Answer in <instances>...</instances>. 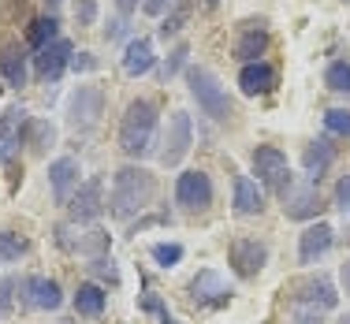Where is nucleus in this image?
<instances>
[{
    "label": "nucleus",
    "mask_w": 350,
    "mask_h": 324,
    "mask_svg": "<svg viewBox=\"0 0 350 324\" xmlns=\"http://www.w3.org/2000/svg\"><path fill=\"white\" fill-rule=\"evenodd\" d=\"M105 302H108V295H105V287H97V284H82L75 291V313H79V317H101Z\"/></svg>",
    "instance_id": "393cba45"
},
{
    "label": "nucleus",
    "mask_w": 350,
    "mask_h": 324,
    "mask_svg": "<svg viewBox=\"0 0 350 324\" xmlns=\"http://www.w3.org/2000/svg\"><path fill=\"white\" fill-rule=\"evenodd\" d=\"M68 209H71V220H79V224L97 220V216L105 213V179L90 176L79 190H75V198L68 202Z\"/></svg>",
    "instance_id": "1a4fd4ad"
},
{
    "label": "nucleus",
    "mask_w": 350,
    "mask_h": 324,
    "mask_svg": "<svg viewBox=\"0 0 350 324\" xmlns=\"http://www.w3.org/2000/svg\"><path fill=\"white\" fill-rule=\"evenodd\" d=\"M332 243H336L332 224H310V228L298 235V261H302V265H317L324 254L332 250Z\"/></svg>",
    "instance_id": "dca6fc26"
},
{
    "label": "nucleus",
    "mask_w": 350,
    "mask_h": 324,
    "mask_svg": "<svg viewBox=\"0 0 350 324\" xmlns=\"http://www.w3.org/2000/svg\"><path fill=\"white\" fill-rule=\"evenodd\" d=\"M187 19H190V4H183V8H175V12H168V19L161 23V38H164V41L175 38L183 27H187Z\"/></svg>",
    "instance_id": "2f4dec72"
},
{
    "label": "nucleus",
    "mask_w": 350,
    "mask_h": 324,
    "mask_svg": "<svg viewBox=\"0 0 350 324\" xmlns=\"http://www.w3.org/2000/svg\"><path fill=\"white\" fill-rule=\"evenodd\" d=\"M27 127H30V116L23 108H12V112L0 116V164H8L19 146H27Z\"/></svg>",
    "instance_id": "4468645a"
},
{
    "label": "nucleus",
    "mask_w": 350,
    "mask_h": 324,
    "mask_svg": "<svg viewBox=\"0 0 350 324\" xmlns=\"http://www.w3.org/2000/svg\"><path fill=\"white\" fill-rule=\"evenodd\" d=\"M157 64L153 56V41L149 38H135L127 41V49H123V75H131V79H138V75H149Z\"/></svg>",
    "instance_id": "4be33fe9"
},
{
    "label": "nucleus",
    "mask_w": 350,
    "mask_h": 324,
    "mask_svg": "<svg viewBox=\"0 0 350 324\" xmlns=\"http://www.w3.org/2000/svg\"><path fill=\"white\" fill-rule=\"evenodd\" d=\"M276 86V68L265 60L257 64H243V71H239V90H243L246 97H261L269 94V90Z\"/></svg>",
    "instance_id": "aec40b11"
},
{
    "label": "nucleus",
    "mask_w": 350,
    "mask_h": 324,
    "mask_svg": "<svg viewBox=\"0 0 350 324\" xmlns=\"http://www.w3.org/2000/svg\"><path fill=\"white\" fill-rule=\"evenodd\" d=\"M332 164H336V146H332V142H324V138H321V142L306 146L302 168H306V179H310V183H321V176L332 168Z\"/></svg>",
    "instance_id": "5701e85b"
},
{
    "label": "nucleus",
    "mask_w": 350,
    "mask_h": 324,
    "mask_svg": "<svg viewBox=\"0 0 350 324\" xmlns=\"http://www.w3.org/2000/svg\"><path fill=\"white\" fill-rule=\"evenodd\" d=\"M332 205H336L339 213H350V176H343L336 183V198H332Z\"/></svg>",
    "instance_id": "e433bc0d"
},
{
    "label": "nucleus",
    "mask_w": 350,
    "mask_h": 324,
    "mask_svg": "<svg viewBox=\"0 0 350 324\" xmlns=\"http://www.w3.org/2000/svg\"><path fill=\"white\" fill-rule=\"evenodd\" d=\"M101 116H105V90L101 86H79L68 97V123H71V131L86 135V131H94L97 123H101Z\"/></svg>",
    "instance_id": "423d86ee"
},
{
    "label": "nucleus",
    "mask_w": 350,
    "mask_h": 324,
    "mask_svg": "<svg viewBox=\"0 0 350 324\" xmlns=\"http://www.w3.org/2000/svg\"><path fill=\"white\" fill-rule=\"evenodd\" d=\"M142 8H146L149 15H164V12H175V8H183V0H142Z\"/></svg>",
    "instance_id": "58836bf2"
},
{
    "label": "nucleus",
    "mask_w": 350,
    "mask_h": 324,
    "mask_svg": "<svg viewBox=\"0 0 350 324\" xmlns=\"http://www.w3.org/2000/svg\"><path fill=\"white\" fill-rule=\"evenodd\" d=\"M49 187H53V198L56 205H68L79 190V161L75 157H56L49 164Z\"/></svg>",
    "instance_id": "2eb2a0df"
},
{
    "label": "nucleus",
    "mask_w": 350,
    "mask_h": 324,
    "mask_svg": "<svg viewBox=\"0 0 350 324\" xmlns=\"http://www.w3.org/2000/svg\"><path fill=\"white\" fill-rule=\"evenodd\" d=\"M339 280H343V287H347V295H350V261L343 265V272H339Z\"/></svg>",
    "instance_id": "c03bdc74"
},
{
    "label": "nucleus",
    "mask_w": 350,
    "mask_h": 324,
    "mask_svg": "<svg viewBox=\"0 0 350 324\" xmlns=\"http://www.w3.org/2000/svg\"><path fill=\"white\" fill-rule=\"evenodd\" d=\"M105 38H108V41L123 38V19H112V23H108V27H105Z\"/></svg>",
    "instance_id": "79ce46f5"
},
{
    "label": "nucleus",
    "mask_w": 350,
    "mask_h": 324,
    "mask_svg": "<svg viewBox=\"0 0 350 324\" xmlns=\"http://www.w3.org/2000/svg\"><path fill=\"white\" fill-rule=\"evenodd\" d=\"M75 19H79V27H94V19H97V0H79V4H75Z\"/></svg>",
    "instance_id": "c9c22d12"
},
{
    "label": "nucleus",
    "mask_w": 350,
    "mask_h": 324,
    "mask_svg": "<svg viewBox=\"0 0 350 324\" xmlns=\"http://www.w3.org/2000/svg\"><path fill=\"white\" fill-rule=\"evenodd\" d=\"M336 302H339V295H336V287H332V280L324 276V272H317V276L302 280V284L295 287V306H306V310L328 313V310H336Z\"/></svg>",
    "instance_id": "f8f14e48"
},
{
    "label": "nucleus",
    "mask_w": 350,
    "mask_h": 324,
    "mask_svg": "<svg viewBox=\"0 0 350 324\" xmlns=\"http://www.w3.org/2000/svg\"><path fill=\"white\" fill-rule=\"evenodd\" d=\"M187 82H190V94H194L198 108H202L209 120L224 123L231 120V97H228V86L209 71V68H190L187 71Z\"/></svg>",
    "instance_id": "7ed1b4c3"
},
{
    "label": "nucleus",
    "mask_w": 350,
    "mask_h": 324,
    "mask_svg": "<svg viewBox=\"0 0 350 324\" xmlns=\"http://www.w3.org/2000/svg\"><path fill=\"white\" fill-rule=\"evenodd\" d=\"M142 310H146V313H157V317H161V324H175V317L164 310V302L153 295V291H146V298H142Z\"/></svg>",
    "instance_id": "f704fd0d"
},
{
    "label": "nucleus",
    "mask_w": 350,
    "mask_h": 324,
    "mask_svg": "<svg viewBox=\"0 0 350 324\" xmlns=\"http://www.w3.org/2000/svg\"><path fill=\"white\" fill-rule=\"evenodd\" d=\"M265 49H269V30H265V23H246V27L239 30L235 56L243 64H257L265 56Z\"/></svg>",
    "instance_id": "412c9836"
},
{
    "label": "nucleus",
    "mask_w": 350,
    "mask_h": 324,
    "mask_svg": "<svg viewBox=\"0 0 350 324\" xmlns=\"http://www.w3.org/2000/svg\"><path fill=\"white\" fill-rule=\"evenodd\" d=\"M324 131L339 135V138H350V112L347 108H328L324 112Z\"/></svg>",
    "instance_id": "c756f323"
},
{
    "label": "nucleus",
    "mask_w": 350,
    "mask_h": 324,
    "mask_svg": "<svg viewBox=\"0 0 350 324\" xmlns=\"http://www.w3.org/2000/svg\"><path fill=\"white\" fill-rule=\"evenodd\" d=\"M56 246H60L64 254H82V257H105L108 246H112V235H108L105 228H82L79 220L71 224H60L56 228Z\"/></svg>",
    "instance_id": "20e7f679"
},
{
    "label": "nucleus",
    "mask_w": 350,
    "mask_h": 324,
    "mask_svg": "<svg viewBox=\"0 0 350 324\" xmlns=\"http://www.w3.org/2000/svg\"><path fill=\"white\" fill-rule=\"evenodd\" d=\"M56 142V127L49 120H30V127H27V146L34 149V153H45L49 146Z\"/></svg>",
    "instance_id": "bb28decb"
},
{
    "label": "nucleus",
    "mask_w": 350,
    "mask_h": 324,
    "mask_svg": "<svg viewBox=\"0 0 350 324\" xmlns=\"http://www.w3.org/2000/svg\"><path fill=\"white\" fill-rule=\"evenodd\" d=\"M324 86L336 90V94H350V64L347 60L328 64V71H324Z\"/></svg>",
    "instance_id": "cd10ccee"
},
{
    "label": "nucleus",
    "mask_w": 350,
    "mask_h": 324,
    "mask_svg": "<svg viewBox=\"0 0 350 324\" xmlns=\"http://www.w3.org/2000/svg\"><path fill=\"white\" fill-rule=\"evenodd\" d=\"M153 194H157V179L142 164H123L112 176V198H108V205H112V213L120 220H131L135 213L149 209Z\"/></svg>",
    "instance_id": "f257e3e1"
},
{
    "label": "nucleus",
    "mask_w": 350,
    "mask_h": 324,
    "mask_svg": "<svg viewBox=\"0 0 350 324\" xmlns=\"http://www.w3.org/2000/svg\"><path fill=\"white\" fill-rule=\"evenodd\" d=\"M231 205H235L239 216H261L265 213V187H257V179H250V176H235Z\"/></svg>",
    "instance_id": "6ab92c4d"
},
{
    "label": "nucleus",
    "mask_w": 350,
    "mask_h": 324,
    "mask_svg": "<svg viewBox=\"0 0 350 324\" xmlns=\"http://www.w3.org/2000/svg\"><path fill=\"white\" fill-rule=\"evenodd\" d=\"M339 324H350V313H347V317H343V321H339Z\"/></svg>",
    "instance_id": "a18cd8bd"
},
{
    "label": "nucleus",
    "mask_w": 350,
    "mask_h": 324,
    "mask_svg": "<svg viewBox=\"0 0 350 324\" xmlns=\"http://www.w3.org/2000/svg\"><path fill=\"white\" fill-rule=\"evenodd\" d=\"M71 68H75V71H94V68H97V60H94L90 53H79V56L71 60Z\"/></svg>",
    "instance_id": "a19ab883"
},
{
    "label": "nucleus",
    "mask_w": 350,
    "mask_h": 324,
    "mask_svg": "<svg viewBox=\"0 0 350 324\" xmlns=\"http://www.w3.org/2000/svg\"><path fill=\"white\" fill-rule=\"evenodd\" d=\"M90 272H97L101 280H108V284H120V269H116L112 254H105V257H94V261H90Z\"/></svg>",
    "instance_id": "72a5a7b5"
},
{
    "label": "nucleus",
    "mask_w": 350,
    "mask_h": 324,
    "mask_svg": "<svg viewBox=\"0 0 350 324\" xmlns=\"http://www.w3.org/2000/svg\"><path fill=\"white\" fill-rule=\"evenodd\" d=\"M324 209L321 194H317V183H291L287 194H283V213H287V220H317Z\"/></svg>",
    "instance_id": "9d476101"
},
{
    "label": "nucleus",
    "mask_w": 350,
    "mask_h": 324,
    "mask_svg": "<svg viewBox=\"0 0 350 324\" xmlns=\"http://www.w3.org/2000/svg\"><path fill=\"white\" fill-rule=\"evenodd\" d=\"M175 202L187 213H205L213 205V179L202 168H190L175 179Z\"/></svg>",
    "instance_id": "0eeeda50"
},
{
    "label": "nucleus",
    "mask_w": 350,
    "mask_h": 324,
    "mask_svg": "<svg viewBox=\"0 0 350 324\" xmlns=\"http://www.w3.org/2000/svg\"><path fill=\"white\" fill-rule=\"evenodd\" d=\"M254 172H257V183H261L269 194H287V187L295 179H291V161L287 153L276 146H257L254 149Z\"/></svg>",
    "instance_id": "39448f33"
},
{
    "label": "nucleus",
    "mask_w": 350,
    "mask_h": 324,
    "mask_svg": "<svg viewBox=\"0 0 350 324\" xmlns=\"http://www.w3.org/2000/svg\"><path fill=\"white\" fill-rule=\"evenodd\" d=\"M187 56H190V49H187V45H179V49H175V53L168 56V60L161 64V79H164V82L175 79V75H179L183 68H187Z\"/></svg>",
    "instance_id": "473e14b6"
},
{
    "label": "nucleus",
    "mask_w": 350,
    "mask_h": 324,
    "mask_svg": "<svg viewBox=\"0 0 350 324\" xmlns=\"http://www.w3.org/2000/svg\"><path fill=\"white\" fill-rule=\"evenodd\" d=\"M209 4H216V0H209Z\"/></svg>",
    "instance_id": "49530a36"
},
{
    "label": "nucleus",
    "mask_w": 350,
    "mask_h": 324,
    "mask_svg": "<svg viewBox=\"0 0 350 324\" xmlns=\"http://www.w3.org/2000/svg\"><path fill=\"white\" fill-rule=\"evenodd\" d=\"M71 60H75V49H71V41L56 38L53 45L38 49V56H34V71H38V79H41V82H56L64 71L71 68Z\"/></svg>",
    "instance_id": "ddd939ff"
},
{
    "label": "nucleus",
    "mask_w": 350,
    "mask_h": 324,
    "mask_svg": "<svg viewBox=\"0 0 350 324\" xmlns=\"http://www.w3.org/2000/svg\"><path fill=\"white\" fill-rule=\"evenodd\" d=\"M116 8H120V15H131L138 12V0H116Z\"/></svg>",
    "instance_id": "37998d69"
},
{
    "label": "nucleus",
    "mask_w": 350,
    "mask_h": 324,
    "mask_svg": "<svg viewBox=\"0 0 350 324\" xmlns=\"http://www.w3.org/2000/svg\"><path fill=\"white\" fill-rule=\"evenodd\" d=\"M23 302H27L30 310H45V313L60 310V302H64L60 284H56V280H49V276L23 280Z\"/></svg>",
    "instance_id": "f3484780"
},
{
    "label": "nucleus",
    "mask_w": 350,
    "mask_h": 324,
    "mask_svg": "<svg viewBox=\"0 0 350 324\" xmlns=\"http://www.w3.org/2000/svg\"><path fill=\"white\" fill-rule=\"evenodd\" d=\"M295 324H324V313H321V310H306V306H298V310H295Z\"/></svg>",
    "instance_id": "ea45409f"
},
{
    "label": "nucleus",
    "mask_w": 350,
    "mask_h": 324,
    "mask_svg": "<svg viewBox=\"0 0 350 324\" xmlns=\"http://www.w3.org/2000/svg\"><path fill=\"white\" fill-rule=\"evenodd\" d=\"M60 38V23L53 19V15H41V19H34L30 23V34H27V41L34 49H45V45H53V41Z\"/></svg>",
    "instance_id": "a878e982"
},
{
    "label": "nucleus",
    "mask_w": 350,
    "mask_h": 324,
    "mask_svg": "<svg viewBox=\"0 0 350 324\" xmlns=\"http://www.w3.org/2000/svg\"><path fill=\"white\" fill-rule=\"evenodd\" d=\"M27 254V239L15 231H0V261H19Z\"/></svg>",
    "instance_id": "c85d7f7f"
},
{
    "label": "nucleus",
    "mask_w": 350,
    "mask_h": 324,
    "mask_svg": "<svg viewBox=\"0 0 350 324\" xmlns=\"http://www.w3.org/2000/svg\"><path fill=\"white\" fill-rule=\"evenodd\" d=\"M190 146H194V123H190V112H172L168 120V131H164V149H161V164H183V157L190 153Z\"/></svg>",
    "instance_id": "6e6552de"
},
{
    "label": "nucleus",
    "mask_w": 350,
    "mask_h": 324,
    "mask_svg": "<svg viewBox=\"0 0 350 324\" xmlns=\"http://www.w3.org/2000/svg\"><path fill=\"white\" fill-rule=\"evenodd\" d=\"M190 291H194V298L202 306H228V298H231L228 280H224L216 269H202V272H198V276L190 280Z\"/></svg>",
    "instance_id": "a211bd4d"
},
{
    "label": "nucleus",
    "mask_w": 350,
    "mask_h": 324,
    "mask_svg": "<svg viewBox=\"0 0 350 324\" xmlns=\"http://www.w3.org/2000/svg\"><path fill=\"white\" fill-rule=\"evenodd\" d=\"M265 261H269V246L261 239H235L231 243V269L239 280H254L265 269Z\"/></svg>",
    "instance_id": "9b49d317"
},
{
    "label": "nucleus",
    "mask_w": 350,
    "mask_h": 324,
    "mask_svg": "<svg viewBox=\"0 0 350 324\" xmlns=\"http://www.w3.org/2000/svg\"><path fill=\"white\" fill-rule=\"evenodd\" d=\"M15 287H19V284H15L12 276L0 280V317H8V313H12V291Z\"/></svg>",
    "instance_id": "4c0bfd02"
},
{
    "label": "nucleus",
    "mask_w": 350,
    "mask_h": 324,
    "mask_svg": "<svg viewBox=\"0 0 350 324\" xmlns=\"http://www.w3.org/2000/svg\"><path fill=\"white\" fill-rule=\"evenodd\" d=\"M0 79H4L8 86H15V90L27 86V53H23L19 45L0 49Z\"/></svg>",
    "instance_id": "b1692460"
},
{
    "label": "nucleus",
    "mask_w": 350,
    "mask_h": 324,
    "mask_svg": "<svg viewBox=\"0 0 350 324\" xmlns=\"http://www.w3.org/2000/svg\"><path fill=\"white\" fill-rule=\"evenodd\" d=\"M157 105L146 101V97H138V101L127 105V112H123L120 120V149L131 157V161H142V157L153 153L157 146Z\"/></svg>",
    "instance_id": "f03ea898"
},
{
    "label": "nucleus",
    "mask_w": 350,
    "mask_h": 324,
    "mask_svg": "<svg viewBox=\"0 0 350 324\" xmlns=\"http://www.w3.org/2000/svg\"><path fill=\"white\" fill-rule=\"evenodd\" d=\"M149 254H153V261L161 265V269H175V265L183 261V246L179 243H157Z\"/></svg>",
    "instance_id": "7c9ffc66"
}]
</instances>
